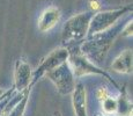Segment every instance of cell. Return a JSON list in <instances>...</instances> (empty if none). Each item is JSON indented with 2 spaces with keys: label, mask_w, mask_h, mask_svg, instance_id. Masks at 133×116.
<instances>
[{
  "label": "cell",
  "mask_w": 133,
  "mask_h": 116,
  "mask_svg": "<svg viewBox=\"0 0 133 116\" xmlns=\"http://www.w3.org/2000/svg\"><path fill=\"white\" fill-rule=\"evenodd\" d=\"M68 56H70V53H68L67 49L60 48V49L53 50L44 60H42L39 66H38V68L35 70L34 73H32V79H34L32 84L36 80H38V78H41L43 74H46L48 72H50V71H52L53 69L58 68L60 64L65 63V62L67 60Z\"/></svg>",
  "instance_id": "277c9868"
},
{
  "label": "cell",
  "mask_w": 133,
  "mask_h": 116,
  "mask_svg": "<svg viewBox=\"0 0 133 116\" xmlns=\"http://www.w3.org/2000/svg\"><path fill=\"white\" fill-rule=\"evenodd\" d=\"M123 36H130L132 35V22H129L124 30H123Z\"/></svg>",
  "instance_id": "5bb4252c"
},
{
  "label": "cell",
  "mask_w": 133,
  "mask_h": 116,
  "mask_svg": "<svg viewBox=\"0 0 133 116\" xmlns=\"http://www.w3.org/2000/svg\"><path fill=\"white\" fill-rule=\"evenodd\" d=\"M111 70L119 73H131L132 72V51L125 50L111 64Z\"/></svg>",
  "instance_id": "9c48e42d"
},
{
  "label": "cell",
  "mask_w": 133,
  "mask_h": 116,
  "mask_svg": "<svg viewBox=\"0 0 133 116\" xmlns=\"http://www.w3.org/2000/svg\"><path fill=\"white\" fill-rule=\"evenodd\" d=\"M117 112L119 116H130L132 114V103L125 94L121 95L117 100Z\"/></svg>",
  "instance_id": "30bf717a"
},
{
  "label": "cell",
  "mask_w": 133,
  "mask_h": 116,
  "mask_svg": "<svg viewBox=\"0 0 133 116\" xmlns=\"http://www.w3.org/2000/svg\"><path fill=\"white\" fill-rule=\"evenodd\" d=\"M102 108H103L105 114H115V113H117V100L111 96L105 97L104 100H102Z\"/></svg>",
  "instance_id": "7c38bea8"
},
{
  "label": "cell",
  "mask_w": 133,
  "mask_h": 116,
  "mask_svg": "<svg viewBox=\"0 0 133 116\" xmlns=\"http://www.w3.org/2000/svg\"><path fill=\"white\" fill-rule=\"evenodd\" d=\"M72 103L74 108L75 116H87V100H86V89L81 82L74 87Z\"/></svg>",
  "instance_id": "52a82bcc"
},
{
  "label": "cell",
  "mask_w": 133,
  "mask_h": 116,
  "mask_svg": "<svg viewBox=\"0 0 133 116\" xmlns=\"http://www.w3.org/2000/svg\"><path fill=\"white\" fill-rule=\"evenodd\" d=\"M60 19V12L58 8H55V7H50L46 11L43 12L42 16L39 19V22H38V28L42 32H46V30H50L51 28H53L57 22L59 21Z\"/></svg>",
  "instance_id": "ba28073f"
},
{
  "label": "cell",
  "mask_w": 133,
  "mask_h": 116,
  "mask_svg": "<svg viewBox=\"0 0 133 116\" xmlns=\"http://www.w3.org/2000/svg\"><path fill=\"white\" fill-rule=\"evenodd\" d=\"M55 116H61V114H60L59 112H56V113H55Z\"/></svg>",
  "instance_id": "2e32d148"
},
{
  "label": "cell",
  "mask_w": 133,
  "mask_h": 116,
  "mask_svg": "<svg viewBox=\"0 0 133 116\" xmlns=\"http://www.w3.org/2000/svg\"><path fill=\"white\" fill-rule=\"evenodd\" d=\"M2 95V89H0V96Z\"/></svg>",
  "instance_id": "e0dca14e"
},
{
  "label": "cell",
  "mask_w": 133,
  "mask_h": 116,
  "mask_svg": "<svg viewBox=\"0 0 133 116\" xmlns=\"http://www.w3.org/2000/svg\"><path fill=\"white\" fill-rule=\"evenodd\" d=\"M48 78L55 84L57 91L63 95L70 94L74 91L75 87V77H74L72 69L67 62L60 64L58 68L46 73Z\"/></svg>",
  "instance_id": "7a4b0ae2"
},
{
  "label": "cell",
  "mask_w": 133,
  "mask_h": 116,
  "mask_svg": "<svg viewBox=\"0 0 133 116\" xmlns=\"http://www.w3.org/2000/svg\"><path fill=\"white\" fill-rule=\"evenodd\" d=\"M15 87L16 91L22 92L29 87L30 81L32 79V72L29 64H27L23 60H17L15 65Z\"/></svg>",
  "instance_id": "8992f818"
},
{
  "label": "cell",
  "mask_w": 133,
  "mask_h": 116,
  "mask_svg": "<svg viewBox=\"0 0 133 116\" xmlns=\"http://www.w3.org/2000/svg\"><path fill=\"white\" fill-rule=\"evenodd\" d=\"M68 57H70V66L72 69L74 77H82V76H87V74H101V76L105 77L107 79H109L116 86L115 81L110 78L108 73H105L103 70L98 69L95 64L91 63L90 60H88L85 56L73 53V55L68 56Z\"/></svg>",
  "instance_id": "3957f363"
},
{
  "label": "cell",
  "mask_w": 133,
  "mask_h": 116,
  "mask_svg": "<svg viewBox=\"0 0 133 116\" xmlns=\"http://www.w3.org/2000/svg\"><path fill=\"white\" fill-rule=\"evenodd\" d=\"M89 5H90V8L91 9H98L99 8V2L97 1V0H90V2H89Z\"/></svg>",
  "instance_id": "9a60e30c"
},
{
  "label": "cell",
  "mask_w": 133,
  "mask_h": 116,
  "mask_svg": "<svg viewBox=\"0 0 133 116\" xmlns=\"http://www.w3.org/2000/svg\"><path fill=\"white\" fill-rule=\"evenodd\" d=\"M96 94H97V97H98V99L101 100V101H102V100H104L105 97L110 96V95H109V92L107 91L105 88H99L98 91H97Z\"/></svg>",
  "instance_id": "4fadbf2b"
},
{
  "label": "cell",
  "mask_w": 133,
  "mask_h": 116,
  "mask_svg": "<svg viewBox=\"0 0 133 116\" xmlns=\"http://www.w3.org/2000/svg\"><path fill=\"white\" fill-rule=\"evenodd\" d=\"M29 91H30V88L28 87V88L25 89L23 96L21 97V100H20V101L12 108V110H11V113H9L8 116H23L24 110H25V106H27V101H28Z\"/></svg>",
  "instance_id": "8fae6325"
},
{
  "label": "cell",
  "mask_w": 133,
  "mask_h": 116,
  "mask_svg": "<svg viewBox=\"0 0 133 116\" xmlns=\"http://www.w3.org/2000/svg\"><path fill=\"white\" fill-rule=\"evenodd\" d=\"M90 14H80L70 20L64 27L63 41L66 45H74L85 38L86 33L89 28Z\"/></svg>",
  "instance_id": "6da1fadb"
},
{
  "label": "cell",
  "mask_w": 133,
  "mask_h": 116,
  "mask_svg": "<svg viewBox=\"0 0 133 116\" xmlns=\"http://www.w3.org/2000/svg\"><path fill=\"white\" fill-rule=\"evenodd\" d=\"M124 11L125 9H118V11L98 13L91 19V22L89 23V33L94 35L97 33H101L102 30H105L115 21L118 20V17L123 15Z\"/></svg>",
  "instance_id": "5b68a950"
}]
</instances>
